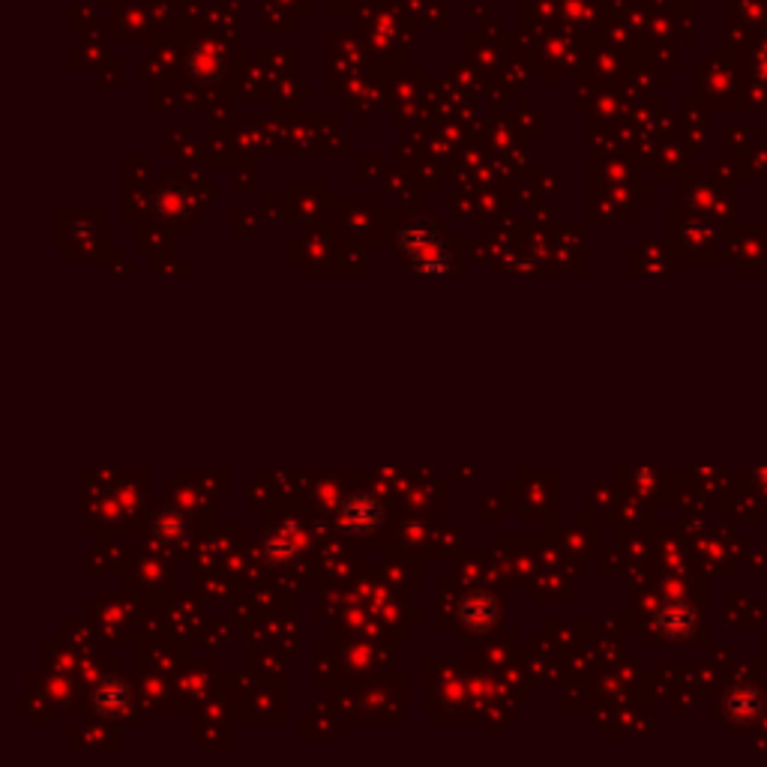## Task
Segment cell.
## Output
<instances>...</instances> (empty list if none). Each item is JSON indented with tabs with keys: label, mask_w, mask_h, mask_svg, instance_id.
Returning a JSON list of instances; mask_svg holds the SVG:
<instances>
[{
	"label": "cell",
	"mask_w": 767,
	"mask_h": 767,
	"mask_svg": "<svg viewBox=\"0 0 767 767\" xmlns=\"http://www.w3.org/2000/svg\"><path fill=\"white\" fill-rule=\"evenodd\" d=\"M405 255L411 258V267L414 273H423V276H447L450 273V255H447V246L444 240L432 231V228H423V225H411L402 231L399 237Z\"/></svg>",
	"instance_id": "1"
},
{
	"label": "cell",
	"mask_w": 767,
	"mask_h": 767,
	"mask_svg": "<svg viewBox=\"0 0 767 767\" xmlns=\"http://www.w3.org/2000/svg\"><path fill=\"white\" fill-rule=\"evenodd\" d=\"M339 516H342V525H348L351 531H372V528L381 525L384 510H381V504H378L375 498H369V495H351V498L342 501Z\"/></svg>",
	"instance_id": "2"
},
{
	"label": "cell",
	"mask_w": 767,
	"mask_h": 767,
	"mask_svg": "<svg viewBox=\"0 0 767 767\" xmlns=\"http://www.w3.org/2000/svg\"><path fill=\"white\" fill-rule=\"evenodd\" d=\"M462 624L474 633H486L495 621H498V603L489 594H468L462 609Z\"/></svg>",
	"instance_id": "3"
},
{
	"label": "cell",
	"mask_w": 767,
	"mask_h": 767,
	"mask_svg": "<svg viewBox=\"0 0 767 767\" xmlns=\"http://www.w3.org/2000/svg\"><path fill=\"white\" fill-rule=\"evenodd\" d=\"M93 705H96V711H99V714H105V717L123 714V711H126V705H129L126 687H123V684H117V681H105V684L96 690Z\"/></svg>",
	"instance_id": "4"
}]
</instances>
